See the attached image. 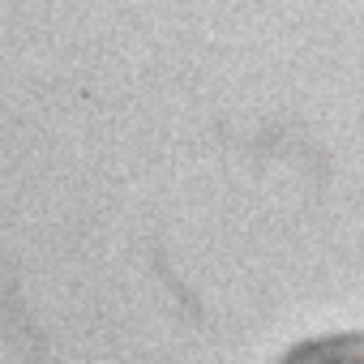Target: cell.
I'll use <instances>...</instances> for the list:
<instances>
[{"label": "cell", "mask_w": 364, "mask_h": 364, "mask_svg": "<svg viewBox=\"0 0 364 364\" xmlns=\"http://www.w3.org/2000/svg\"><path fill=\"white\" fill-rule=\"evenodd\" d=\"M279 364H364V330H338L296 343Z\"/></svg>", "instance_id": "1"}]
</instances>
